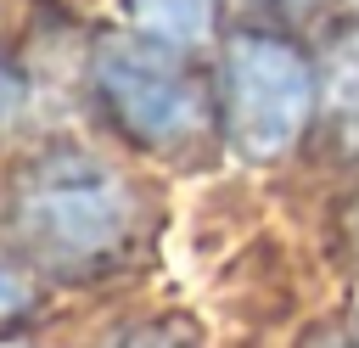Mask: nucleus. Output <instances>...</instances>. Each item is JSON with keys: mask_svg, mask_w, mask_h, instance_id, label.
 <instances>
[{"mask_svg": "<svg viewBox=\"0 0 359 348\" xmlns=\"http://www.w3.org/2000/svg\"><path fill=\"white\" fill-rule=\"evenodd\" d=\"M224 90H230V129L236 146L252 157H269L297 140L314 107V73L309 62L269 34H241L224 56Z\"/></svg>", "mask_w": 359, "mask_h": 348, "instance_id": "obj_1", "label": "nucleus"}, {"mask_svg": "<svg viewBox=\"0 0 359 348\" xmlns=\"http://www.w3.org/2000/svg\"><path fill=\"white\" fill-rule=\"evenodd\" d=\"M22 225L56 258H95L129 230V191L90 157H50L28 180Z\"/></svg>", "mask_w": 359, "mask_h": 348, "instance_id": "obj_2", "label": "nucleus"}, {"mask_svg": "<svg viewBox=\"0 0 359 348\" xmlns=\"http://www.w3.org/2000/svg\"><path fill=\"white\" fill-rule=\"evenodd\" d=\"M95 84L107 107L135 129L140 140H185L202 123V95L185 79V67L168 56V45L135 34V39H107L95 51Z\"/></svg>", "mask_w": 359, "mask_h": 348, "instance_id": "obj_3", "label": "nucleus"}, {"mask_svg": "<svg viewBox=\"0 0 359 348\" xmlns=\"http://www.w3.org/2000/svg\"><path fill=\"white\" fill-rule=\"evenodd\" d=\"M123 11L135 22V34L168 45V51L174 45H196L213 28V0H123Z\"/></svg>", "mask_w": 359, "mask_h": 348, "instance_id": "obj_4", "label": "nucleus"}, {"mask_svg": "<svg viewBox=\"0 0 359 348\" xmlns=\"http://www.w3.org/2000/svg\"><path fill=\"white\" fill-rule=\"evenodd\" d=\"M22 303H28V286H22V281H17V269L0 258V320H6V314H17Z\"/></svg>", "mask_w": 359, "mask_h": 348, "instance_id": "obj_5", "label": "nucleus"}, {"mask_svg": "<svg viewBox=\"0 0 359 348\" xmlns=\"http://www.w3.org/2000/svg\"><path fill=\"white\" fill-rule=\"evenodd\" d=\"M11 101H17V84H11V73H6V67H0V118H6V112H11Z\"/></svg>", "mask_w": 359, "mask_h": 348, "instance_id": "obj_6", "label": "nucleus"}, {"mask_svg": "<svg viewBox=\"0 0 359 348\" xmlns=\"http://www.w3.org/2000/svg\"><path fill=\"white\" fill-rule=\"evenodd\" d=\"M269 6H309V0H269Z\"/></svg>", "mask_w": 359, "mask_h": 348, "instance_id": "obj_7", "label": "nucleus"}, {"mask_svg": "<svg viewBox=\"0 0 359 348\" xmlns=\"http://www.w3.org/2000/svg\"><path fill=\"white\" fill-rule=\"evenodd\" d=\"M129 348H157V342H129Z\"/></svg>", "mask_w": 359, "mask_h": 348, "instance_id": "obj_8", "label": "nucleus"}]
</instances>
